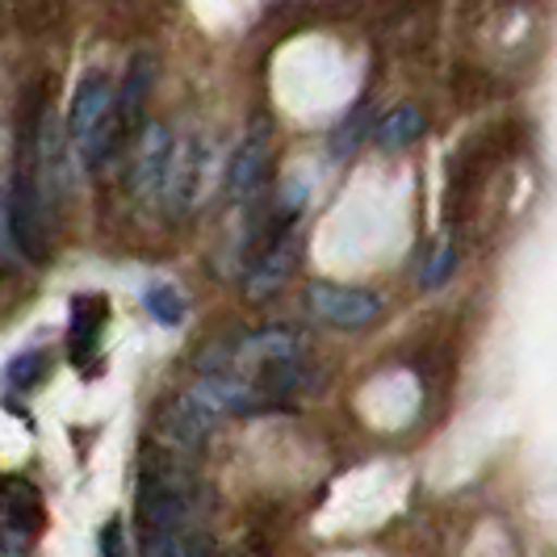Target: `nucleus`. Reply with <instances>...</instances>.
<instances>
[{
	"instance_id": "423d86ee",
	"label": "nucleus",
	"mask_w": 557,
	"mask_h": 557,
	"mask_svg": "<svg viewBox=\"0 0 557 557\" xmlns=\"http://www.w3.org/2000/svg\"><path fill=\"white\" fill-rule=\"evenodd\" d=\"M172 151H176V143L168 135V126L160 122H151L147 131L139 135V147H135V160H131V176H126V185H131V194L147 201V197H160L164 194V181H168V164H172Z\"/></svg>"
},
{
	"instance_id": "2eb2a0df",
	"label": "nucleus",
	"mask_w": 557,
	"mask_h": 557,
	"mask_svg": "<svg viewBox=\"0 0 557 557\" xmlns=\"http://www.w3.org/2000/svg\"><path fill=\"white\" fill-rule=\"evenodd\" d=\"M453 269H457V248L453 244H436L432 256H428V264H423V273H419V285L436 289V285H445Z\"/></svg>"
},
{
	"instance_id": "4468645a",
	"label": "nucleus",
	"mask_w": 557,
	"mask_h": 557,
	"mask_svg": "<svg viewBox=\"0 0 557 557\" xmlns=\"http://www.w3.org/2000/svg\"><path fill=\"white\" fill-rule=\"evenodd\" d=\"M143 302H147V310H151L164 327H176V323L185 319V302H181V294H176V289H168V285H151V289L143 294Z\"/></svg>"
},
{
	"instance_id": "39448f33",
	"label": "nucleus",
	"mask_w": 557,
	"mask_h": 557,
	"mask_svg": "<svg viewBox=\"0 0 557 557\" xmlns=\"http://www.w3.org/2000/svg\"><path fill=\"white\" fill-rule=\"evenodd\" d=\"M273 164V147H269V122H256L248 131V139L235 147L231 164H226V197L231 201H248L260 194L264 176Z\"/></svg>"
},
{
	"instance_id": "ddd939ff",
	"label": "nucleus",
	"mask_w": 557,
	"mask_h": 557,
	"mask_svg": "<svg viewBox=\"0 0 557 557\" xmlns=\"http://www.w3.org/2000/svg\"><path fill=\"white\" fill-rule=\"evenodd\" d=\"M101 319H106V307L97 302V298H81L76 302V323H72V344H76V361H81V352L97 339L101 332Z\"/></svg>"
},
{
	"instance_id": "a211bd4d",
	"label": "nucleus",
	"mask_w": 557,
	"mask_h": 557,
	"mask_svg": "<svg viewBox=\"0 0 557 557\" xmlns=\"http://www.w3.org/2000/svg\"><path fill=\"white\" fill-rule=\"evenodd\" d=\"M101 554L106 557H126V541H122V524L110 520L106 532H101Z\"/></svg>"
},
{
	"instance_id": "f257e3e1",
	"label": "nucleus",
	"mask_w": 557,
	"mask_h": 557,
	"mask_svg": "<svg viewBox=\"0 0 557 557\" xmlns=\"http://www.w3.org/2000/svg\"><path fill=\"white\" fill-rule=\"evenodd\" d=\"M67 143L88 172L106 168L122 151L117 143V88L106 72H84L67 106Z\"/></svg>"
},
{
	"instance_id": "f8f14e48",
	"label": "nucleus",
	"mask_w": 557,
	"mask_h": 557,
	"mask_svg": "<svg viewBox=\"0 0 557 557\" xmlns=\"http://www.w3.org/2000/svg\"><path fill=\"white\" fill-rule=\"evenodd\" d=\"M201 541L189 536V529L176 532H143V557H197Z\"/></svg>"
},
{
	"instance_id": "1a4fd4ad",
	"label": "nucleus",
	"mask_w": 557,
	"mask_h": 557,
	"mask_svg": "<svg viewBox=\"0 0 557 557\" xmlns=\"http://www.w3.org/2000/svg\"><path fill=\"white\" fill-rule=\"evenodd\" d=\"M210 423H214V419L206 416L189 394H181V398H172L164 411H160V436H164L176 453H189V448H197L206 441Z\"/></svg>"
},
{
	"instance_id": "9b49d317",
	"label": "nucleus",
	"mask_w": 557,
	"mask_h": 557,
	"mask_svg": "<svg viewBox=\"0 0 557 557\" xmlns=\"http://www.w3.org/2000/svg\"><path fill=\"white\" fill-rule=\"evenodd\" d=\"M428 131V122H423V110L419 106H394L386 117H382V126H377V143L386 147V151H398V147H411Z\"/></svg>"
},
{
	"instance_id": "7ed1b4c3",
	"label": "nucleus",
	"mask_w": 557,
	"mask_h": 557,
	"mask_svg": "<svg viewBox=\"0 0 557 557\" xmlns=\"http://www.w3.org/2000/svg\"><path fill=\"white\" fill-rule=\"evenodd\" d=\"M307 307L319 323H327L335 332H361L369 323H377L382 298L361 285H335V281H314L307 289Z\"/></svg>"
},
{
	"instance_id": "f3484780",
	"label": "nucleus",
	"mask_w": 557,
	"mask_h": 557,
	"mask_svg": "<svg viewBox=\"0 0 557 557\" xmlns=\"http://www.w3.org/2000/svg\"><path fill=\"white\" fill-rule=\"evenodd\" d=\"M22 260V251L13 244V226H9V189H0V269H13Z\"/></svg>"
},
{
	"instance_id": "9d476101",
	"label": "nucleus",
	"mask_w": 557,
	"mask_h": 557,
	"mask_svg": "<svg viewBox=\"0 0 557 557\" xmlns=\"http://www.w3.org/2000/svg\"><path fill=\"white\" fill-rule=\"evenodd\" d=\"M0 507H4V520L9 529L22 532V536H38L42 524H47V511H42V499L29 482H9L4 495H0Z\"/></svg>"
},
{
	"instance_id": "6ab92c4d",
	"label": "nucleus",
	"mask_w": 557,
	"mask_h": 557,
	"mask_svg": "<svg viewBox=\"0 0 557 557\" xmlns=\"http://www.w3.org/2000/svg\"><path fill=\"white\" fill-rule=\"evenodd\" d=\"M0 495H4V486H0Z\"/></svg>"
},
{
	"instance_id": "f03ea898",
	"label": "nucleus",
	"mask_w": 557,
	"mask_h": 557,
	"mask_svg": "<svg viewBox=\"0 0 557 557\" xmlns=\"http://www.w3.org/2000/svg\"><path fill=\"white\" fill-rule=\"evenodd\" d=\"M189 516H194V478L181 470V461H151L139 486L143 532L189 529Z\"/></svg>"
},
{
	"instance_id": "6e6552de",
	"label": "nucleus",
	"mask_w": 557,
	"mask_h": 557,
	"mask_svg": "<svg viewBox=\"0 0 557 557\" xmlns=\"http://www.w3.org/2000/svg\"><path fill=\"white\" fill-rule=\"evenodd\" d=\"M151 76H156V63L151 55H135L126 81L117 88V143L126 147L131 139H139L143 131V113H147V92H151Z\"/></svg>"
},
{
	"instance_id": "0eeeda50",
	"label": "nucleus",
	"mask_w": 557,
	"mask_h": 557,
	"mask_svg": "<svg viewBox=\"0 0 557 557\" xmlns=\"http://www.w3.org/2000/svg\"><path fill=\"white\" fill-rule=\"evenodd\" d=\"M201 176H206V147L194 139L176 143L172 164H168L164 194H160L168 214H185V210H194L197 194H201Z\"/></svg>"
},
{
	"instance_id": "20e7f679",
	"label": "nucleus",
	"mask_w": 557,
	"mask_h": 557,
	"mask_svg": "<svg viewBox=\"0 0 557 557\" xmlns=\"http://www.w3.org/2000/svg\"><path fill=\"white\" fill-rule=\"evenodd\" d=\"M298 235L289 231V223H281L269 231V239H264V248L251 256V269L248 277H244V294H248L251 302H264V298H273L285 281L294 277V269H298Z\"/></svg>"
},
{
	"instance_id": "dca6fc26",
	"label": "nucleus",
	"mask_w": 557,
	"mask_h": 557,
	"mask_svg": "<svg viewBox=\"0 0 557 557\" xmlns=\"http://www.w3.org/2000/svg\"><path fill=\"white\" fill-rule=\"evenodd\" d=\"M42 373H47V357H42V352H22V357H13V364H9V382H13L17 391L38 386Z\"/></svg>"
}]
</instances>
